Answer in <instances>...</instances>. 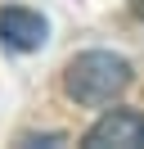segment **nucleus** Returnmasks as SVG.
I'll use <instances>...</instances> for the list:
<instances>
[{
    "label": "nucleus",
    "mask_w": 144,
    "mask_h": 149,
    "mask_svg": "<svg viewBox=\"0 0 144 149\" xmlns=\"http://www.w3.org/2000/svg\"><path fill=\"white\" fill-rule=\"evenodd\" d=\"M131 63L113 50H81L68 68H63V95L81 109H104L131 86Z\"/></svg>",
    "instance_id": "obj_1"
},
{
    "label": "nucleus",
    "mask_w": 144,
    "mask_h": 149,
    "mask_svg": "<svg viewBox=\"0 0 144 149\" xmlns=\"http://www.w3.org/2000/svg\"><path fill=\"white\" fill-rule=\"evenodd\" d=\"M86 149H140L144 145V113L135 109H108L95 127L81 136Z\"/></svg>",
    "instance_id": "obj_2"
},
{
    "label": "nucleus",
    "mask_w": 144,
    "mask_h": 149,
    "mask_svg": "<svg viewBox=\"0 0 144 149\" xmlns=\"http://www.w3.org/2000/svg\"><path fill=\"white\" fill-rule=\"evenodd\" d=\"M45 36H50V27H45L41 14L18 9V5L0 9V45L18 50V54H32V50H41V45H45Z\"/></svg>",
    "instance_id": "obj_3"
},
{
    "label": "nucleus",
    "mask_w": 144,
    "mask_h": 149,
    "mask_svg": "<svg viewBox=\"0 0 144 149\" xmlns=\"http://www.w3.org/2000/svg\"><path fill=\"white\" fill-rule=\"evenodd\" d=\"M131 14H135V18H144V0H131Z\"/></svg>",
    "instance_id": "obj_4"
}]
</instances>
